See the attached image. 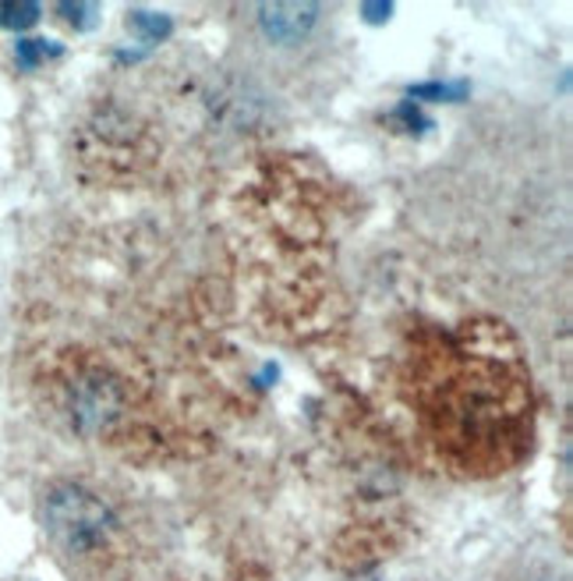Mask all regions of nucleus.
Listing matches in <instances>:
<instances>
[{
    "label": "nucleus",
    "mask_w": 573,
    "mask_h": 581,
    "mask_svg": "<svg viewBox=\"0 0 573 581\" xmlns=\"http://www.w3.org/2000/svg\"><path fill=\"white\" fill-rule=\"evenodd\" d=\"M61 53V47L57 43H47V39H22L19 43V64L22 68H36L42 64L47 57H57Z\"/></svg>",
    "instance_id": "obj_4"
},
{
    "label": "nucleus",
    "mask_w": 573,
    "mask_h": 581,
    "mask_svg": "<svg viewBox=\"0 0 573 581\" xmlns=\"http://www.w3.org/2000/svg\"><path fill=\"white\" fill-rule=\"evenodd\" d=\"M411 96H418V99H464L467 96V85L464 82H456V85H447V82H436V85H418V89H411Z\"/></svg>",
    "instance_id": "obj_6"
},
{
    "label": "nucleus",
    "mask_w": 573,
    "mask_h": 581,
    "mask_svg": "<svg viewBox=\"0 0 573 581\" xmlns=\"http://www.w3.org/2000/svg\"><path fill=\"white\" fill-rule=\"evenodd\" d=\"M57 11H61L64 19H75L71 25H78V28H89V25H93V19L99 14V8H93V4H61Z\"/></svg>",
    "instance_id": "obj_8"
},
{
    "label": "nucleus",
    "mask_w": 573,
    "mask_h": 581,
    "mask_svg": "<svg viewBox=\"0 0 573 581\" xmlns=\"http://www.w3.org/2000/svg\"><path fill=\"white\" fill-rule=\"evenodd\" d=\"M400 390L425 450L453 475L492 479L532 453V376L499 323L422 337L400 368Z\"/></svg>",
    "instance_id": "obj_1"
},
{
    "label": "nucleus",
    "mask_w": 573,
    "mask_h": 581,
    "mask_svg": "<svg viewBox=\"0 0 573 581\" xmlns=\"http://www.w3.org/2000/svg\"><path fill=\"white\" fill-rule=\"evenodd\" d=\"M132 22H135V28H142L149 39H160V36H167L170 33V22L167 19H156V14H142V11H135L132 14Z\"/></svg>",
    "instance_id": "obj_7"
},
{
    "label": "nucleus",
    "mask_w": 573,
    "mask_h": 581,
    "mask_svg": "<svg viewBox=\"0 0 573 581\" xmlns=\"http://www.w3.org/2000/svg\"><path fill=\"white\" fill-rule=\"evenodd\" d=\"M535 581H560V578H535Z\"/></svg>",
    "instance_id": "obj_10"
},
{
    "label": "nucleus",
    "mask_w": 573,
    "mask_h": 581,
    "mask_svg": "<svg viewBox=\"0 0 573 581\" xmlns=\"http://www.w3.org/2000/svg\"><path fill=\"white\" fill-rule=\"evenodd\" d=\"M39 22V4H4L0 8V25L8 28H28Z\"/></svg>",
    "instance_id": "obj_5"
},
{
    "label": "nucleus",
    "mask_w": 573,
    "mask_h": 581,
    "mask_svg": "<svg viewBox=\"0 0 573 581\" xmlns=\"http://www.w3.org/2000/svg\"><path fill=\"white\" fill-rule=\"evenodd\" d=\"M42 521H47V532L53 543L75 560L103 553L121 532V521L103 496H96L85 486H75V482H61V486H53L47 493Z\"/></svg>",
    "instance_id": "obj_2"
},
{
    "label": "nucleus",
    "mask_w": 573,
    "mask_h": 581,
    "mask_svg": "<svg viewBox=\"0 0 573 581\" xmlns=\"http://www.w3.org/2000/svg\"><path fill=\"white\" fill-rule=\"evenodd\" d=\"M362 14H365L371 25H379V22H386V19L393 14V4H365Z\"/></svg>",
    "instance_id": "obj_9"
},
{
    "label": "nucleus",
    "mask_w": 573,
    "mask_h": 581,
    "mask_svg": "<svg viewBox=\"0 0 573 581\" xmlns=\"http://www.w3.org/2000/svg\"><path fill=\"white\" fill-rule=\"evenodd\" d=\"M259 19H263V33L273 43H297L315 28L319 4H263Z\"/></svg>",
    "instance_id": "obj_3"
}]
</instances>
